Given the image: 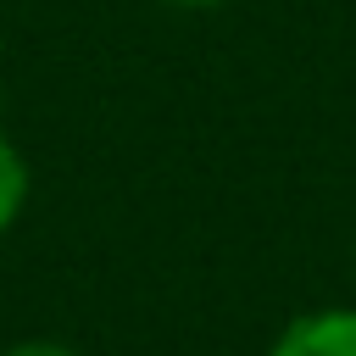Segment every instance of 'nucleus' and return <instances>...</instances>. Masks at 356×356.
Here are the masks:
<instances>
[{
	"label": "nucleus",
	"mask_w": 356,
	"mask_h": 356,
	"mask_svg": "<svg viewBox=\"0 0 356 356\" xmlns=\"http://www.w3.org/2000/svg\"><path fill=\"white\" fill-rule=\"evenodd\" d=\"M28 195H33V172H28V156L17 150V139L0 128V239L22 222L28 211Z\"/></svg>",
	"instance_id": "2"
},
{
	"label": "nucleus",
	"mask_w": 356,
	"mask_h": 356,
	"mask_svg": "<svg viewBox=\"0 0 356 356\" xmlns=\"http://www.w3.org/2000/svg\"><path fill=\"white\" fill-rule=\"evenodd\" d=\"M267 356H356V306H323L284 323Z\"/></svg>",
	"instance_id": "1"
},
{
	"label": "nucleus",
	"mask_w": 356,
	"mask_h": 356,
	"mask_svg": "<svg viewBox=\"0 0 356 356\" xmlns=\"http://www.w3.org/2000/svg\"><path fill=\"white\" fill-rule=\"evenodd\" d=\"M0 356H83V350H72L61 339H11Z\"/></svg>",
	"instance_id": "3"
},
{
	"label": "nucleus",
	"mask_w": 356,
	"mask_h": 356,
	"mask_svg": "<svg viewBox=\"0 0 356 356\" xmlns=\"http://www.w3.org/2000/svg\"><path fill=\"white\" fill-rule=\"evenodd\" d=\"M167 6H178V11H211V6H222V0H167Z\"/></svg>",
	"instance_id": "4"
}]
</instances>
